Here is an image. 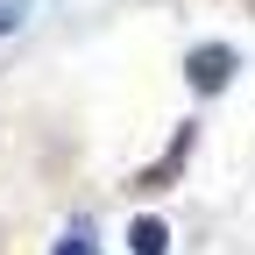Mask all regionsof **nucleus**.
<instances>
[{"mask_svg": "<svg viewBox=\"0 0 255 255\" xmlns=\"http://www.w3.org/2000/svg\"><path fill=\"white\" fill-rule=\"evenodd\" d=\"M14 14H21V0H0V28H14Z\"/></svg>", "mask_w": 255, "mask_h": 255, "instance_id": "nucleus-3", "label": "nucleus"}, {"mask_svg": "<svg viewBox=\"0 0 255 255\" xmlns=\"http://www.w3.org/2000/svg\"><path fill=\"white\" fill-rule=\"evenodd\" d=\"M227 64H234L227 50H199V57H191V78H199V85L213 92V85H227Z\"/></svg>", "mask_w": 255, "mask_h": 255, "instance_id": "nucleus-1", "label": "nucleus"}, {"mask_svg": "<svg viewBox=\"0 0 255 255\" xmlns=\"http://www.w3.org/2000/svg\"><path fill=\"white\" fill-rule=\"evenodd\" d=\"M135 255H163V227H156V220L135 227Z\"/></svg>", "mask_w": 255, "mask_h": 255, "instance_id": "nucleus-2", "label": "nucleus"}, {"mask_svg": "<svg viewBox=\"0 0 255 255\" xmlns=\"http://www.w3.org/2000/svg\"><path fill=\"white\" fill-rule=\"evenodd\" d=\"M57 255H92V248H85V234H71V241H64V248H57Z\"/></svg>", "mask_w": 255, "mask_h": 255, "instance_id": "nucleus-4", "label": "nucleus"}]
</instances>
